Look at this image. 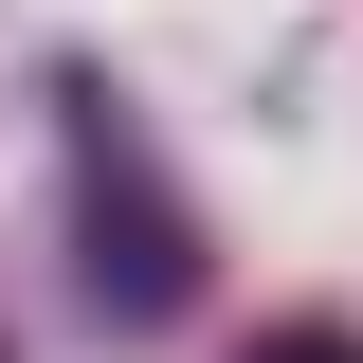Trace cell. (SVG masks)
Here are the masks:
<instances>
[{"instance_id": "7a4b0ae2", "label": "cell", "mask_w": 363, "mask_h": 363, "mask_svg": "<svg viewBox=\"0 0 363 363\" xmlns=\"http://www.w3.org/2000/svg\"><path fill=\"white\" fill-rule=\"evenodd\" d=\"M255 363H363V345H345V327H291V345H255Z\"/></svg>"}, {"instance_id": "6da1fadb", "label": "cell", "mask_w": 363, "mask_h": 363, "mask_svg": "<svg viewBox=\"0 0 363 363\" xmlns=\"http://www.w3.org/2000/svg\"><path fill=\"white\" fill-rule=\"evenodd\" d=\"M73 164H91V291L128 327H164L182 291H200V255H182V218H164V182H145V145L109 128V91H91V128H73Z\"/></svg>"}]
</instances>
